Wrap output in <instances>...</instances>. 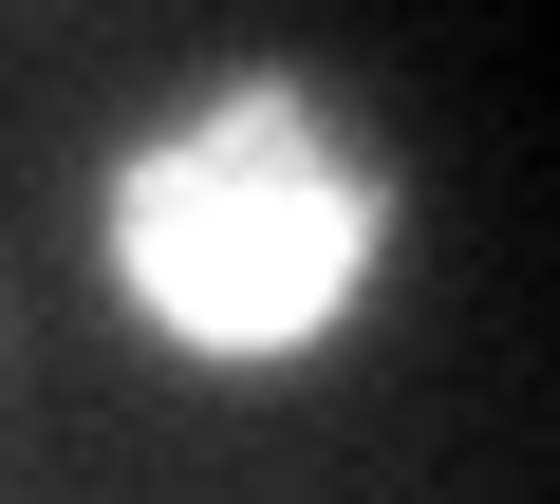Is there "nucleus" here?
Here are the masks:
<instances>
[{
    "label": "nucleus",
    "instance_id": "f257e3e1",
    "mask_svg": "<svg viewBox=\"0 0 560 504\" xmlns=\"http://www.w3.org/2000/svg\"><path fill=\"white\" fill-rule=\"evenodd\" d=\"M94 318L187 392H300L411 281V150L318 57H206L75 168Z\"/></svg>",
    "mask_w": 560,
    "mask_h": 504
}]
</instances>
